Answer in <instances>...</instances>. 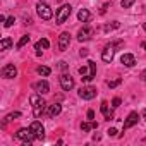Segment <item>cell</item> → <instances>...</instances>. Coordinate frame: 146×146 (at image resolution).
Wrapping results in <instances>:
<instances>
[{
    "label": "cell",
    "mask_w": 146,
    "mask_h": 146,
    "mask_svg": "<svg viewBox=\"0 0 146 146\" xmlns=\"http://www.w3.org/2000/svg\"><path fill=\"white\" fill-rule=\"evenodd\" d=\"M29 102H31V107H33V115H35L36 119H40V117L43 115V112H45V105H46V102L41 98L40 93L33 95V96L29 98Z\"/></svg>",
    "instance_id": "6da1fadb"
},
{
    "label": "cell",
    "mask_w": 146,
    "mask_h": 146,
    "mask_svg": "<svg viewBox=\"0 0 146 146\" xmlns=\"http://www.w3.org/2000/svg\"><path fill=\"white\" fill-rule=\"evenodd\" d=\"M16 137H17V139H21L24 146H31V144H33V141L36 139L35 132H33L29 127H23V129H19V131L16 132Z\"/></svg>",
    "instance_id": "7a4b0ae2"
},
{
    "label": "cell",
    "mask_w": 146,
    "mask_h": 146,
    "mask_svg": "<svg viewBox=\"0 0 146 146\" xmlns=\"http://www.w3.org/2000/svg\"><path fill=\"white\" fill-rule=\"evenodd\" d=\"M70 12H72V7H70V4H64V5H62L58 11H57V14H55V21H57V24H64V23L69 19Z\"/></svg>",
    "instance_id": "3957f363"
},
{
    "label": "cell",
    "mask_w": 146,
    "mask_h": 146,
    "mask_svg": "<svg viewBox=\"0 0 146 146\" xmlns=\"http://www.w3.org/2000/svg\"><path fill=\"white\" fill-rule=\"evenodd\" d=\"M36 12H38V16H40L43 21H50V19L53 17V12H52L50 5L45 4V2H38V4H36Z\"/></svg>",
    "instance_id": "277c9868"
},
{
    "label": "cell",
    "mask_w": 146,
    "mask_h": 146,
    "mask_svg": "<svg viewBox=\"0 0 146 146\" xmlns=\"http://www.w3.org/2000/svg\"><path fill=\"white\" fill-rule=\"evenodd\" d=\"M115 45H117V43H110V45H107V46L103 48V52H102V60H103V62L110 64V62L113 60V57H115Z\"/></svg>",
    "instance_id": "5b68a950"
},
{
    "label": "cell",
    "mask_w": 146,
    "mask_h": 146,
    "mask_svg": "<svg viewBox=\"0 0 146 146\" xmlns=\"http://www.w3.org/2000/svg\"><path fill=\"white\" fill-rule=\"evenodd\" d=\"M0 72H2V78H4V79H14V78L17 76V69H16L14 64H7V65H4Z\"/></svg>",
    "instance_id": "8992f818"
},
{
    "label": "cell",
    "mask_w": 146,
    "mask_h": 146,
    "mask_svg": "<svg viewBox=\"0 0 146 146\" xmlns=\"http://www.w3.org/2000/svg\"><path fill=\"white\" fill-rule=\"evenodd\" d=\"M93 33H95V31H93V28L86 24V26H83V28L79 29V33H78V40H79L81 43H83V41H88V40H91Z\"/></svg>",
    "instance_id": "52a82bcc"
},
{
    "label": "cell",
    "mask_w": 146,
    "mask_h": 146,
    "mask_svg": "<svg viewBox=\"0 0 146 146\" xmlns=\"http://www.w3.org/2000/svg\"><path fill=\"white\" fill-rule=\"evenodd\" d=\"M60 88L64 91H70L72 88H74V79H72L70 74H62L60 76Z\"/></svg>",
    "instance_id": "ba28073f"
},
{
    "label": "cell",
    "mask_w": 146,
    "mask_h": 146,
    "mask_svg": "<svg viewBox=\"0 0 146 146\" xmlns=\"http://www.w3.org/2000/svg\"><path fill=\"white\" fill-rule=\"evenodd\" d=\"M29 129L35 132V136H36V139H43L45 137V127L41 125V122H38V120H33L31 122V125H29Z\"/></svg>",
    "instance_id": "9c48e42d"
},
{
    "label": "cell",
    "mask_w": 146,
    "mask_h": 146,
    "mask_svg": "<svg viewBox=\"0 0 146 146\" xmlns=\"http://www.w3.org/2000/svg\"><path fill=\"white\" fill-rule=\"evenodd\" d=\"M95 96H96V90L91 86H84L79 90V98H83V100H93Z\"/></svg>",
    "instance_id": "30bf717a"
},
{
    "label": "cell",
    "mask_w": 146,
    "mask_h": 146,
    "mask_svg": "<svg viewBox=\"0 0 146 146\" xmlns=\"http://www.w3.org/2000/svg\"><path fill=\"white\" fill-rule=\"evenodd\" d=\"M137 122H139V113H137V112H131V113L127 115L125 122H124V131H127V129L134 127Z\"/></svg>",
    "instance_id": "8fae6325"
},
{
    "label": "cell",
    "mask_w": 146,
    "mask_h": 146,
    "mask_svg": "<svg viewBox=\"0 0 146 146\" xmlns=\"http://www.w3.org/2000/svg\"><path fill=\"white\" fill-rule=\"evenodd\" d=\"M70 45V35L69 33H60L58 36V50L60 52H65Z\"/></svg>",
    "instance_id": "7c38bea8"
},
{
    "label": "cell",
    "mask_w": 146,
    "mask_h": 146,
    "mask_svg": "<svg viewBox=\"0 0 146 146\" xmlns=\"http://www.w3.org/2000/svg\"><path fill=\"white\" fill-rule=\"evenodd\" d=\"M100 110H102V113H103L105 120H112V119H113V107H110V105H108V102H102Z\"/></svg>",
    "instance_id": "4fadbf2b"
},
{
    "label": "cell",
    "mask_w": 146,
    "mask_h": 146,
    "mask_svg": "<svg viewBox=\"0 0 146 146\" xmlns=\"http://www.w3.org/2000/svg\"><path fill=\"white\" fill-rule=\"evenodd\" d=\"M35 91L36 93H40V95H46V93H50V84L45 81V79H41V81H38V83H35Z\"/></svg>",
    "instance_id": "5bb4252c"
},
{
    "label": "cell",
    "mask_w": 146,
    "mask_h": 146,
    "mask_svg": "<svg viewBox=\"0 0 146 146\" xmlns=\"http://www.w3.org/2000/svg\"><path fill=\"white\" fill-rule=\"evenodd\" d=\"M48 46H50V41H48L46 38H41L40 41H36V45H35V48H36V55L40 57V55H41V52H43V50H46Z\"/></svg>",
    "instance_id": "9a60e30c"
},
{
    "label": "cell",
    "mask_w": 146,
    "mask_h": 146,
    "mask_svg": "<svg viewBox=\"0 0 146 146\" xmlns=\"http://www.w3.org/2000/svg\"><path fill=\"white\" fill-rule=\"evenodd\" d=\"M120 62H122L125 67H134V65H136V58H134L132 53H124V55L120 57Z\"/></svg>",
    "instance_id": "2e32d148"
},
{
    "label": "cell",
    "mask_w": 146,
    "mask_h": 146,
    "mask_svg": "<svg viewBox=\"0 0 146 146\" xmlns=\"http://www.w3.org/2000/svg\"><path fill=\"white\" fill-rule=\"evenodd\" d=\"M21 117V112H11V113H7L5 117H4V122H2V127H5L9 122H12L14 119H19Z\"/></svg>",
    "instance_id": "e0dca14e"
},
{
    "label": "cell",
    "mask_w": 146,
    "mask_h": 146,
    "mask_svg": "<svg viewBox=\"0 0 146 146\" xmlns=\"http://www.w3.org/2000/svg\"><path fill=\"white\" fill-rule=\"evenodd\" d=\"M91 129H98V124L95 120H88V122H83L81 124V131L83 132H90Z\"/></svg>",
    "instance_id": "ac0fdd59"
},
{
    "label": "cell",
    "mask_w": 146,
    "mask_h": 146,
    "mask_svg": "<svg viewBox=\"0 0 146 146\" xmlns=\"http://www.w3.org/2000/svg\"><path fill=\"white\" fill-rule=\"evenodd\" d=\"M90 17H91V14H90V11H88V9H81V11L78 12V19H79L81 23H88V21H90Z\"/></svg>",
    "instance_id": "d6986e66"
},
{
    "label": "cell",
    "mask_w": 146,
    "mask_h": 146,
    "mask_svg": "<svg viewBox=\"0 0 146 146\" xmlns=\"http://www.w3.org/2000/svg\"><path fill=\"white\" fill-rule=\"evenodd\" d=\"M60 112H62V105H60V103H53V105L50 107V110H48V115H50V117H57Z\"/></svg>",
    "instance_id": "ffe728a7"
},
{
    "label": "cell",
    "mask_w": 146,
    "mask_h": 146,
    "mask_svg": "<svg viewBox=\"0 0 146 146\" xmlns=\"http://www.w3.org/2000/svg\"><path fill=\"white\" fill-rule=\"evenodd\" d=\"M11 46H12V38H9V36L2 38V41H0V50L5 52V50H9Z\"/></svg>",
    "instance_id": "44dd1931"
},
{
    "label": "cell",
    "mask_w": 146,
    "mask_h": 146,
    "mask_svg": "<svg viewBox=\"0 0 146 146\" xmlns=\"http://www.w3.org/2000/svg\"><path fill=\"white\" fill-rule=\"evenodd\" d=\"M36 72H38L40 76H50L52 69H50V67H46V65H40V67L36 69Z\"/></svg>",
    "instance_id": "7402d4cb"
},
{
    "label": "cell",
    "mask_w": 146,
    "mask_h": 146,
    "mask_svg": "<svg viewBox=\"0 0 146 146\" xmlns=\"http://www.w3.org/2000/svg\"><path fill=\"white\" fill-rule=\"evenodd\" d=\"M28 43H29V35H24V36H23V38H21V40L17 41L16 48H17V50H21V48H23V46H26Z\"/></svg>",
    "instance_id": "603a6c76"
},
{
    "label": "cell",
    "mask_w": 146,
    "mask_h": 146,
    "mask_svg": "<svg viewBox=\"0 0 146 146\" xmlns=\"http://www.w3.org/2000/svg\"><path fill=\"white\" fill-rule=\"evenodd\" d=\"M134 2H136V0H122L120 5H122V9H129V7L134 5Z\"/></svg>",
    "instance_id": "cb8c5ba5"
},
{
    "label": "cell",
    "mask_w": 146,
    "mask_h": 146,
    "mask_svg": "<svg viewBox=\"0 0 146 146\" xmlns=\"http://www.w3.org/2000/svg\"><path fill=\"white\" fill-rule=\"evenodd\" d=\"M14 23H16V17H14V16H11V17H7V19H5L4 26H5V28H11V26H12Z\"/></svg>",
    "instance_id": "d4e9b609"
},
{
    "label": "cell",
    "mask_w": 146,
    "mask_h": 146,
    "mask_svg": "<svg viewBox=\"0 0 146 146\" xmlns=\"http://www.w3.org/2000/svg\"><path fill=\"white\" fill-rule=\"evenodd\" d=\"M120 83H122V79H113V81H108L107 84H108V88H117Z\"/></svg>",
    "instance_id": "484cf974"
},
{
    "label": "cell",
    "mask_w": 146,
    "mask_h": 146,
    "mask_svg": "<svg viewBox=\"0 0 146 146\" xmlns=\"http://www.w3.org/2000/svg\"><path fill=\"white\" fill-rule=\"evenodd\" d=\"M120 103H122V100H120V98H119V96H115V98H113V100H112V107H113V108H117V107H119V105H120Z\"/></svg>",
    "instance_id": "4316f807"
},
{
    "label": "cell",
    "mask_w": 146,
    "mask_h": 146,
    "mask_svg": "<svg viewBox=\"0 0 146 146\" xmlns=\"http://www.w3.org/2000/svg\"><path fill=\"white\" fill-rule=\"evenodd\" d=\"M95 119V112L93 110H88V120H93Z\"/></svg>",
    "instance_id": "83f0119b"
},
{
    "label": "cell",
    "mask_w": 146,
    "mask_h": 146,
    "mask_svg": "<svg viewBox=\"0 0 146 146\" xmlns=\"http://www.w3.org/2000/svg\"><path fill=\"white\" fill-rule=\"evenodd\" d=\"M107 132H108V136H115V134H117V129H113V127H112V129H108Z\"/></svg>",
    "instance_id": "f1b7e54d"
},
{
    "label": "cell",
    "mask_w": 146,
    "mask_h": 146,
    "mask_svg": "<svg viewBox=\"0 0 146 146\" xmlns=\"http://www.w3.org/2000/svg\"><path fill=\"white\" fill-rule=\"evenodd\" d=\"M139 78H141V81H146V69L141 72V74H139Z\"/></svg>",
    "instance_id": "f546056e"
},
{
    "label": "cell",
    "mask_w": 146,
    "mask_h": 146,
    "mask_svg": "<svg viewBox=\"0 0 146 146\" xmlns=\"http://www.w3.org/2000/svg\"><path fill=\"white\" fill-rule=\"evenodd\" d=\"M112 28H119V23L115 21V23L112 24ZM105 31H110V26H107V28H105Z\"/></svg>",
    "instance_id": "4dcf8cb0"
},
{
    "label": "cell",
    "mask_w": 146,
    "mask_h": 146,
    "mask_svg": "<svg viewBox=\"0 0 146 146\" xmlns=\"http://www.w3.org/2000/svg\"><path fill=\"white\" fill-rule=\"evenodd\" d=\"M79 55H81V57H86V55H88V50H86V48H83V50L79 52Z\"/></svg>",
    "instance_id": "1f68e13d"
},
{
    "label": "cell",
    "mask_w": 146,
    "mask_h": 146,
    "mask_svg": "<svg viewBox=\"0 0 146 146\" xmlns=\"http://www.w3.org/2000/svg\"><path fill=\"white\" fill-rule=\"evenodd\" d=\"M143 119H144V120H146V108H144V110H143Z\"/></svg>",
    "instance_id": "d6a6232c"
},
{
    "label": "cell",
    "mask_w": 146,
    "mask_h": 146,
    "mask_svg": "<svg viewBox=\"0 0 146 146\" xmlns=\"http://www.w3.org/2000/svg\"><path fill=\"white\" fill-rule=\"evenodd\" d=\"M141 46H143V48L146 50V41H143V43H141Z\"/></svg>",
    "instance_id": "836d02e7"
},
{
    "label": "cell",
    "mask_w": 146,
    "mask_h": 146,
    "mask_svg": "<svg viewBox=\"0 0 146 146\" xmlns=\"http://www.w3.org/2000/svg\"><path fill=\"white\" fill-rule=\"evenodd\" d=\"M143 29H144V31H146V23H144V24H143Z\"/></svg>",
    "instance_id": "e575fe53"
}]
</instances>
